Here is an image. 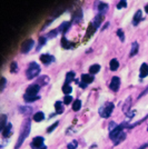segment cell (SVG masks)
<instances>
[{"label": "cell", "mask_w": 148, "mask_h": 149, "mask_svg": "<svg viewBox=\"0 0 148 149\" xmlns=\"http://www.w3.org/2000/svg\"><path fill=\"white\" fill-rule=\"evenodd\" d=\"M145 11H146V13H148V3L145 6Z\"/></svg>", "instance_id": "f6af8a7d"}, {"label": "cell", "mask_w": 148, "mask_h": 149, "mask_svg": "<svg viewBox=\"0 0 148 149\" xmlns=\"http://www.w3.org/2000/svg\"><path fill=\"white\" fill-rule=\"evenodd\" d=\"M142 20V10H137L136 13L134 15V18H133L131 24H133V26H138Z\"/></svg>", "instance_id": "8fae6325"}, {"label": "cell", "mask_w": 148, "mask_h": 149, "mask_svg": "<svg viewBox=\"0 0 148 149\" xmlns=\"http://www.w3.org/2000/svg\"><path fill=\"white\" fill-rule=\"evenodd\" d=\"M81 10H78L77 13H74V16H73V20L70 21V22H80L81 21Z\"/></svg>", "instance_id": "f1b7e54d"}, {"label": "cell", "mask_w": 148, "mask_h": 149, "mask_svg": "<svg viewBox=\"0 0 148 149\" xmlns=\"http://www.w3.org/2000/svg\"><path fill=\"white\" fill-rule=\"evenodd\" d=\"M30 147L32 149H47V146L45 145V138L41 136L35 137L30 143Z\"/></svg>", "instance_id": "5b68a950"}, {"label": "cell", "mask_w": 148, "mask_h": 149, "mask_svg": "<svg viewBox=\"0 0 148 149\" xmlns=\"http://www.w3.org/2000/svg\"><path fill=\"white\" fill-rule=\"evenodd\" d=\"M130 107H131V97H128L126 101H125V104H124V107H123V111L126 113V112H128L130 110Z\"/></svg>", "instance_id": "d4e9b609"}, {"label": "cell", "mask_w": 148, "mask_h": 149, "mask_svg": "<svg viewBox=\"0 0 148 149\" xmlns=\"http://www.w3.org/2000/svg\"><path fill=\"white\" fill-rule=\"evenodd\" d=\"M70 27H71V22H69V21H65V22H62L61 25L59 26V28H58V31L62 33V35H65V33H67V31L70 29Z\"/></svg>", "instance_id": "5bb4252c"}, {"label": "cell", "mask_w": 148, "mask_h": 149, "mask_svg": "<svg viewBox=\"0 0 148 149\" xmlns=\"http://www.w3.org/2000/svg\"><path fill=\"white\" fill-rule=\"evenodd\" d=\"M94 80H95V77H94L93 74H81L80 82H79V87H81L82 89H85V88H86L89 84L94 82Z\"/></svg>", "instance_id": "8992f818"}, {"label": "cell", "mask_w": 148, "mask_h": 149, "mask_svg": "<svg viewBox=\"0 0 148 149\" xmlns=\"http://www.w3.org/2000/svg\"><path fill=\"white\" fill-rule=\"evenodd\" d=\"M80 108H81L80 99L74 100V102H73V110H74V111H78V110H80Z\"/></svg>", "instance_id": "f546056e"}, {"label": "cell", "mask_w": 148, "mask_h": 149, "mask_svg": "<svg viewBox=\"0 0 148 149\" xmlns=\"http://www.w3.org/2000/svg\"><path fill=\"white\" fill-rule=\"evenodd\" d=\"M6 84H7V80L5 77H2L1 78V91H3V89L6 87Z\"/></svg>", "instance_id": "60d3db41"}, {"label": "cell", "mask_w": 148, "mask_h": 149, "mask_svg": "<svg viewBox=\"0 0 148 149\" xmlns=\"http://www.w3.org/2000/svg\"><path fill=\"white\" fill-rule=\"evenodd\" d=\"M119 87H120V78H119V77H116V76L112 77L110 84H109V88H110L112 91L117 93L118 90H119Z\"/></svg>", "instance_id": "9c48e42d"}, {"label": "cell", "mask_w": 148, "mask_h": 149, "mask_svg": "<svg viewBox=\"0 0 148 149\" xmlns=\"http://www.w3.org/2000/svg\"><path fill=\"white\" fill-rule=\"evenodd\" d=\"M98 11H99V13H101V15H105V13L108 11V5L105 3V2H99Z\"/></svg>", "instance_id": "7402d4cb"}, {"label": "cell", "mask_w": 148, "mask_h": 149, "mask_svg": "<svg viewBox=\"0 0 148 149\" xmlns=\"http://www.w3.org/2000/svg\"><path fill=\"white\" fill-rule=\"evenodd\" d=\"M34 45H35V41H34L32 39H27V40H25V41L22 42V45H21V48H20L21 52H22V54L29 52L31 50V48L34 47Z\"/></svg>", "instance_id": "ba28073f"}, {"label": "cell", "mask_w": 148, "mask_h": 149, "mask_svg": "<svg viewBox=\"0 0 148 149\" xmlns=\"http://www.w3.org/2000/svg\"><path fill=\"white\" fill-rule=\"evenodd\" d=\"M9 121L7 120V116L6 115H1V119H0V130L2 131L5 129V127L7 126Z\"/></svg>", "instance_id": "4316f807"}, {"label": "cell", "mask_w": 148, "mask_h": 149, "mask_svg": "<svg viewBox=\"0 0 148 149\" xmlns=\"http://www.w3.org/2000/svg\"><path fill=\"white\" fill-rule=\"evenodd\" d=\"M116 127H117L116 123H115V121H110V124H109V131H111L112 129H115Z\"/></svg>", "instance_id": "7bdbcfd3"}, {"label": "cell", "mask_w": 148, "mask_h": 149, "mask_svg": "<svg viewBox=\"0 0 148 149\" xmlns=\"http://www.w3.org/2000/svg\"><path fill=\"white\" fill-rule=\"evenodd\" d=\"M126 127H127V124H125V123H123V124H120V125H117V127H116L115 129H112L111 131H109V138H110L111 140H114L120 132H123L124 128H126Z\"/></svg>", "instance_id": "52a82bcc"}, {"label": "cell", "mask_w": 148, "mask_h": 149, "mask_svg": "<svg viewBox=\"0 0 148 149\" xmlns=\"http://www.w3.org/2000/svg\"><path fill=\"white\" fill-rule=\"evenodd\" d=\"M40 91V85L38 84H32L30 86L27 87L25 95H24V100L27 104H31L36 100L40 99V96L38 95Z\"/></svg>", "instance_id": "6da1fadb"}, {"label": "cell", "mask_w": 148, "mask_h": 149, "mask_svg": "<svg viewBox=\"0 0 148 149\" xmlns=\"http://www.w3.org/2000/svg\"><path fill=\"white\" fill-rule=\"evenodd\" d=\"M57 33H58V29H54L47 35V38H55L57 36Z\"/></svg>", "instance_id": "ab89813d"}, {"label": "cell", "mask_w": 148, "mask_h": 149, "mask_svg": "<svg viewBox=\"0 0 148 149\" xmlns=\"http://www.w3.org/2000/svg\"><path fill=\"white\" fill-rule=\"evenodd\" d=\"M117 9L119 10V9H123V8H126L127 7V2L125 1V0H121V1H119L117 3Z\"/></svg>", "instance_id": "f35d334b"}, {"label": "cell", "mask_w": 148, "mask_h": 149, "mask_svg": "<svg viewBox=\"0 0 148 149\" xmlns=\"http://www.w3.org/2000/svg\"><path fill=\"white\" fill-rule=\"evenodd\" d=\"M48 81H49V77L48 76H43V77H40L39 79H38V85H46V84H48Z\"/></svg>", "instance_id": "1f68e13d"}, {"label": "cell", "mask_w": 148, "mask_h": 149, "mask_svg": "<svg viewBox=\"0 0 148 149\" xmlns=\"http://www.w3.org/2000/svg\"><path fill=\"white\" fill-rule=\"evenodd\" d=\"M125 115H126L128 118H133V117H134V116L136 115V111H135V110H134V111H133V110H129L128 112H126Z\"/></svg>", "instance_id": "b9f144b4"}, {"label": "cell", "mask_w": 148, "mask_h": 149, "mask_svg": "<svg viewBox=\"0 0 148 149\" xmlns=\"http://www.w3.org/2000/svg\"><path fill=\"white\" fill-rule=\"evenodd\" d=\"M18 63L16 61H13L10 63V72L11 74H16V72H18Z\"/></svg>", "instance_id": "d6a6232c"}, {"label": "cell", "mask_w": 148, "mask_h": 149, "mask_svg": "<svg viewBox=\"0 0 148 149\" xmlns=\"http://www.w3.org/2000/svg\"><path fill=\"white\" fill-rule=\"evenodd\" d=\"M19 110H20L21 113H24V115H29V112L32 111L31 107H28V106H25V107H19Z\"/></svg>", "instance_id": "4dcf8cb0"}, {"label": "cell", "mask_w": 148, "mask_h": 149, "mask_svg": "<svg viewBox=\"0 0 148 149\" xmlns=\"http://www.w3.org/2000/svg\"><path fill=\"white\" fill-rule=\"evenodd\" d=\"M148 76V63H142V66H140V70H139V78L142 79V78H145V77H147Z\"/></svg>", "instance_id": "9a60e30c"}, {"label": "cell", "mask_w": 148, "mask_h": 149, "mask_svg": "<svg viewBox=\"0 0 148 149\" xmlns=\"http://www.w3.org/2000/svg\"><path fill=\"white\" fill-rule=\"evenodd\" d=\"M47 39H48V38L45 37V36H41V37H39V39H38L39 47H41V46H43V45H46V42H47Z\"/></svg>", "instance_id": "74e56055"}, {"label": "cell", "mask_w": 148, "mask_h": 149, "mask_svg": "<svg viewBox=\"0 0 148 149\" xmlns=\"http://www.w3.org/2000/svg\"><path fill=\"white\" fill-rule=\"evenodd\" d=\"M116 33H117L118 38L120 39V41H121V42H124V41H125V33H124V31L121 30V29H118Z\"/></svg>", "instance_id": "8d00e7d4"}, {"label": "cell", "mask_w": 148, "mask_h": 149, "mask_svg": "<svg viewBox=\"0 0 148 149\" xmlns=\"http://www.w3.org/2000/svg\"><path fill=\"white\" fill-rule=\"evenodd\" d=\"M40 61L43 62L45 66H49L50 63L55 62V57L49 55V54H43L40 56Z\"/></svg>", "instance_id": "30bf717a"}, {"label": "cell", "mask_w": 148, "mask_h": 149, "mask_svg": "<svg viewBox=\"0 0 148 149\" xmlns=\"http://www.w3.org/2000/svg\"><path fill=\"white\" fill-rule=\"evenodd\" d=\"M138 50H139V45H138V42H137V41L133 42V45H131V50H130V54H129V57L136 56V55L138 54Z\"/></svg>", "instance_id": "d6986e66"}, {"label": "cell", "mask_w": 148, "mask_h": 149, "mask_svg": "<svg viewBox=\"0 0 148 149\" xmlns=\"http://www.w3.org/2000/svg\"><path fill=\"white\" fill-rule=\"evenodd\" d=\"M75 76H76L75 71H69V72H67L66 79H65V84H70L71 85V81L75 80Z\"/></svg>", "instance_id": "cb8c5ba5"}, {"label": "cell", "mask_w": 148, "mask_h": 149, "mask_svg": "<svg viewBox=\"0 0 148 149\" xmlns=\"http://www.w3.org/2000/svg\"><path fill=\"white\" fill-rule=\"evenodd\" d=\"M71 91H73L71 85L70 84H64V86H62V93H65V95H70Z\"/></svg>", "instance_id": "83f0119b"}, {"label": "cell", "mask_w": 148, "mask_h": 149, "mask_svg": "<svg viewBox=\"0 0 148 149\" xmlns=\"http://www.w3.org/2000/svg\"><path fill=\"white\" fill-rule=\"evenodd\" d=\"M64 102H61V101H56L55 102V110H56V113L57 115H60V113H62L64 112V110H65V108H64Z\"/></svg>", "instance_id": "e0dca14e"}, {"label": "cell", "mask_w": 148, "mask_h": 149, "mask_svg": "<svg viewBox=\"0 0 148 149\" xmlns=\"http://www.w3.org/2000/svg\"><path fill=\"white\" fill-rule=\"evenodd\" d=\"M99 70H100V66H99L98 63H95V65H91L89 67V74L94 76V74H98Z\"/></svg>", "instance_id": "484cf974"}, {"label": "cell", "mask_w": 148, "mask_h": 149, "mask_svg": "<svg viewBox=\"0 0 148 149\" xmlns=\"http://www.w3.org/2000/svg\"><path fill=\"white\" fill-rule=\"evenodd\" d=\"M58 125H59V121H56L55 124H52L51 126H49V127L47 128V132H48V134H50V132H52V131L55 130L56 128L58 127Z\"/></svg>", "instance_id": "d590c367"}, {"label": "cell", "mask_w": 148, "mask_h": 149, "mask_svg": "<svg viewBox=\"0 0 148 149\" xmlns=\"http://www.w3.org/2000/svg\"><path fill=\"white\" fill-rule=\"evenodd\" d=\"M109 68H110L111 71H116L119 68V61H118L116 58H114V59L110 60V62H109Z\"/></svg>", "instance_id": "ffe728a7"}, {"label": "cell", "mask_w": 148, "mask_h": 149, "mask_svg": "<svg viewBox=\"0 0 148 149\" xmlns=\"http://www.w3.org/2000/svg\"><path fill=\"white\" fill-rule=\"evenodd\" d=\"M147 131H148V127H147Z\"/></svg>", "instance_id": "bcb514c9"}, {"label": "cell", "mask_w": 148, "mask_h": 149, "mask_svg": "<svg viewBox=\"0 0 148 149\" xmlns=\"http://www.w3.org/2000/svg\"><path fill=\"white\" fill-rule=\"evenodd\" d=\"M2 132V137L3 138H9V137L13 135V125L11 123H8L7 126L5 127V129L1 131Z\"/></svg>", "instance_id": "7c38bea8"}, {"label": "cell", "mask_w": 148, "mask_h": 149, "mask_svg": "<svg viewBox=\"0 0 148 149\" xmlns=\"http://www.w3.org/2000/svg\"><path fill=\"white\" fill-rule=\"evenodd\" d=\"M125 139H126V132L123 131V132H120V134L114 139V145H119L120 143H123Z\"/></svg>", "instance_id": "ac0fdd59"}, {"label": "cell", "mask_w": 148, "mask_h": 149, "mask_svg": "<svg viewBox=\"0 0 148 149\" xmlns=\"http://www.w3.org/2000/svg\"><path fill=\"white\" fill-rule=\"evenodd\" d=\"M78 147V141L77 140H71V143L67 145V149H77Z\"/></svg>", "instance_id": "e575fe53"}, {"label": "cell", "mask_w": 148, "mask_h": 149, "mask_svg": "<svg viewBox=\"0 0 148 149\" xmlns=\"http://www.w3.org/2000/svg\"><path fill=\"white\" fill-rule=\"evenodd\" d=\"M61 47L64 48V49L68 50V49H71V48L74 47V45H73L71 41H69L66 37H62L61 38Z\"/></svg>", "instance_id": "2e32d148"}, {"label": "cell", "mask_w": 148, "mask_h": 149, "mask_svg": "<svg viewBox=\"0 0 148 149\" xmlns=\"http://www.w3.org/2000/svg\"><path fill=\"white\" fill-rule=\"evenodd\" d=\"M32 119H34L36 123H40V121L45 120V113H43V111H37L35 115H34Z\"/></svg>", "instance_id": "44dd1931"}, {"label": "cell", "mask_w": 148, "mask_h": 149, "mask_svg": "<svg viewBox=\"0 0 148 149\" xmlns=\"http://www.w3.org/2000/svg\"><path fill=\"white\" fill-rule=\"evenodd\" d=\"M40 71H41V69H40V66L38 65L37 62L32 61L29 63V66H28V69H27V71H26V76H27V79H34V78H36L39 76L40 74Z\"/></svg>", "instance_id": "3957f363"}, {"label": "cell", "mask_w": 148, "mask_h": 149, "mask_svg": "<svg viewBox=\"0 0 148 149\" xmlns=\"http://www.w3.org/2000/svg\"><path fill=\"white\" fill-rule=\"evenodd\" d=\"M104 19H105V15H101V13H98L96 17H95V19L93 20V24L97 29H98L99 27H100V25H101V22L104 21Z\"/></svg>", "instance_id": "4fadbf2b"}, {"label": "cell", "mask_w": 148, "mask_h": 149, "mask_svg": "<svg viewBox=\"0 0 148 149\" xmlns=\"http://www.w3.org/2000/svg\"><path fill=\"white\" fill-rule=\"evenodd\" d=\"M114 108H115V105L112 102H107L105 105H103L98 110L100 117L101 118H109L114 111Z\"/></svg>", "instance_id": "277c9868"}, {"label": "cell", "mask_w": 148, "mask_h": 149, "mask_svg": "<svg viewBox=\"0 0 148 149\" xmlns=\"http://www.w3.org/2000/svg\"><path fill=\"white\" fill-rule=\"evenodd\" d=\"M30 128H31L30 120L27 119V121H25V125H24V127H22V129H21L20 136H19L18 141H17L16 146H15V149H19L21 147V145L24 143V141L27 139V137L29 136V134H30Z\"/></svg>", "instance_id": "7a4b0ae2"}, {"label": "cell", "mask_w": 148, "mask_h": 149, "mask_svg": "<svg viewBox=\"0 0 148 149\" xmlns=\"http://www.w3.org/2000/svg\"><path fill=\"white\" fill-rule=\"evenodd\" d=\"M147 93H148V86H147V88H146V89H145V90H144V91L138 96V99H140L142 97H144V96H145V95H147Z\"/></svg>", "instance_id": "ee69618b"}, {"label": "cell", "mask_w": 148, "mask_h": 149, "mask_svg": "<svg viewBox=\"0 0 148 149\" xmlns=\"http://www.w3.org/2000/svg\"><path fill=\"white\" fill-rule=\"evenodd\" d=\"M96 30H97V28H96L93 24H90L89 27H88V29H87V35H86V38H85V39H88V38L91 37L94 33L96 32Z\"/></svg>", "instance_id": "603a6c76"}, {"label": "cell", "mask_w": 148, "mask_h": 149, "mask_svg": "<svg viewBox=\"0 0 148 149\" xmlns=\"http://www.w3.org/2000/svg\"><path fill=\"white\" fill-rule=\"evenodd\" d=\"M71 101H73V96H69V95H66V96L64 97V100H62L64 105H70Z\"/></svg>", "instance_id": "836d02e7"}]
</instances>
